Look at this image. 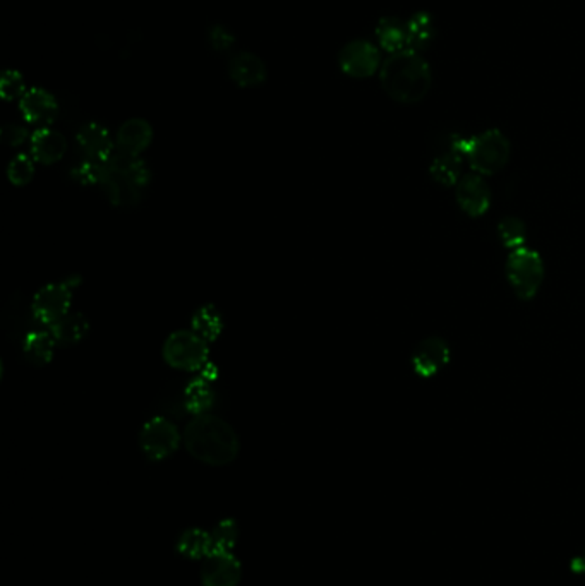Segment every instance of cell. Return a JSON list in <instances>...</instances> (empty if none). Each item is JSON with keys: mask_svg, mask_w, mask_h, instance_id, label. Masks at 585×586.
<instances>
[{"mask_svg": "<svg viewBox=\"0 0 585 586\" xmlns=\"http://www.w3.org/2000/svg\"><path fill=\"white\" fill-rule=\"evenodd\" d=\"M187 452L203 465L227 467L241 452V439L234 427L213 414L196 415L183 433Z\"/></svg>", "mask_w": 585, "mask_h": 586, "instance_id": "1", "label": "cell"}, {"mask_svg": "<svg viewBox=\"0 0 585 586\" xmlns=\"http://www.w3.org/2000/svg\"><path fill=\"white\" fill-rule=\"evenodd\" d=\"M380 81L392 100L414 105L428 97L433 76L429 64L419 51L405 49L388 55L380 69Z\"/></svg>", "mask_w": 585, "mask_h": 586, "instance_id": "2", "label": "cell"}, {"mask_svg": "<svg viewBox=\"0 0 585 586\" xmlns=\"http://www.w3.org/2000/svg\"><path fill=\"white\" fill-rule=\"evenodd\" d=\"M151 184V170L145 160L114 153L103 162L100 187L112 206L133 208L143 201Z\"/></svg>", "mask_w": 585, "mask_h": 586, "instance_id": "3", "label": "cell"}, {"mask_svg": "<svg viewBox=\"0 0 585 586\" xmlns=\"http://www.w3.org/2000/svg\"><path fill=\"white\" fill-rule=\"evenodd\" d=\"M448 143L453 150L462 154L464 160H467L470 170L483 177L502 172L512 153L508 137L498 129H487L470 137L455 135Z\"/></svg>", "mask_w": 585, "mask_h": 586, "instance_id": "4", "label": "cell"}, {"mask_svg": "<svg viewBox=\"0 0 585 586\" xmlns=\"http://www.w3.org/2000/svg\"><path fill=\"white\" fill-rule=\"evenodd\" d=\"M505 274L520 301H533L544 280V261L539 252L524 246L508 254Z\"/></svg>", "mask_w": 585, "mask_h": 586, "instance_id": "5", "label": "cell"}, {"mask_svg": "<svg viewBox=\"0 0 585 586\" xmlns=\"http://www.w3.org/2000/svg\"><path fill=\"white\" fill-rule=\"evenodd\" d=\"M162 355L168 367L200 372L208 366L210 343L193 330H179L167 336Z\"/></svg>", "mask_w": 585, "mask_h": 586, "instance_id": "6", "label": "cell"}, {"mask_svg": "<svg viewBox=\"0 0 585 586\" xmlns=\"http://www.w3.org/2000/svg\"><path fill=\"white\" fill-rule=\"evenodd\" d=\"M81 280L67 278L64 282H53L42 286L32 299L30 312L40 328H51L71 312L74 292Z\"/></svg>", "mask_w": 585, "mask_h": 586, "instance_id": "7", "label": "cell"}, {"mask_svg": "<svg viewBox=\"0 0 585 586\" xmlns=\"http://www.w3.org/2000/svg\"><path fill=\"white\" fill-rule=\"evenodd\" d=\"M139 450L150 461H164L179 450L183 436L177 425L165 417H153L139 431Z\"/></svg>", "mask_w": 585, "mask_h": 586, "instance_id": "8", "label": "cell"}, {"mask_svg": "<svg viewBox=\"0 0 585 586\" xmlns=\"http://www.w3.org/2000/svg\"><path fill=\"white\" fill-rule=\"evenodd\" d=\"M338 66L347 76L364 79L382 69V55L378 47L371 42L354 40L340 51Z\"/></svg>", "mask_w": 585, "mask_h": 586, "instance_id": "9", "label": "cell"}, {"mask_svg": "<svg viewBox=\"0 0 585 586\" xmlns=\"http://www.w3.org/2000/svg\"><path fill=\"white\" fill-rule=\"evenodd\" d=\"M452 350L447 340L441 336L424 338L412 353V368L419 377L429 379L438 376L443 368L450 364Z\"/></svg>", "mask_w": 585, "mask_h": 586, "instance_id": "10", "label": "cell"}, {"mask_svg": "<svg viewBox=\"0 0 585 586\" xmlns=\"http://www.w3.org/2000/svg\"><path fill=\"white\" fill-rule=\"evenodd\" d=\"M455 198L466 215L479 219L487 213L491 206V189L486 184L483 175L472 172L462 175L458 184L455 185Z\"/></svg>", "mask_w": 585, "mask_h": 586, "instance_id": "11", "label": "cell"}, {"mask_svg": "<svg viewBox=\"0 0 585 586\" xmlns=\"http://www.w3.org/2000/svg\"><path fill=\"white\" fill-rule=\"evenodd\" d=\"M203 586H237L242 578V564L232 553H212L201 564Z\"/></svg>", "mask_w": 585, "mask_h": 586, "instance_id": "12", "label": "cell"}, {"mask_svg": "<svg viewBox=\"0 0 585 586\" xmlns=\"http://www.w3.org/2000/svg\"><path fill=\"white\" fill-rule=\"evenodd\" d=\"M19 110L30 126H34L36 129H43L51 127L55 122L59 116V103L51 91L43 88H32L19 100Z\"/></svg>", "mask_w": 585, "mask_h": 586, "instance_id": "13", "label": "cell"}, {"mask_svg": "<svg viewBox=\"0 0 585 586\" xmlns=\"http://www.w3.org/2000/svg\"><path fill=\"white\" fill-rule=\"evenodd\" d=\"M76 143L86 160L107 162L116 153V137L99 122H88L78 131Z\"/></svg>", "mask_w": 585, "mask_h": 586, "instance_id": "14", "label": "cell"}, {"mask_svg": "<svg viewBox=\"0 0 585 586\" xmlns=\"http://www.w3.org/2000/svg\"><path fill=\"white\" fill-rule=\"evenodd\" d=\"M153 143V127L145 118H129L118 127L116 150L120 154L141 158Z\"/></svg>", "mask_w": 585, "mask_h": 586, "instance_id": "15", "label": "cell"}, {"mask_svg": "<svg viewBox=\"0 0 585 586\" xmlns=\"http://www.w3.org/2000/svg\"><path fill=\"white\" fill-rule=\"evenodd\" d=\"M67 153L66 135L52 127L36 129L30 137V154L34 162L43 167L59 163Z\"/></svg>", "mask_w": 585, "mask_h": 586, "instance_id": "16", "label": "cell"}, {"mask_svg": "<svg viewBox=\"0 0 585 586\" xmlns=\"http://www.w3.org/2000/svg\"><path fill=\"white\" fill-rule=\"evenodd\" d=\"M57 341L52 336L49 328H33L21 340V350L26 358L28 364L34 367H45L49 366L53 357H55V349Z\"/></svg>", "mask_w": 585, "mask_h": 586, "instance_id": "17", "label": "cell"}, {"mask_svg": "<svg viewBox=\"0 0 585 586\" xmlns=\"http://www.w3.org/2000/svg\"><path fill=\"white\" fill-rule=\"evenodd\" d=\"M229 76L241 88H256L267 81V64L254 53L241 51L229 62Z\"/></svg>", "mask_w": 585, "mask_h": 586, "instance_id": "18", "label": "cell"}, {"mask_svg": "<svg viewBox=\"0 0 585 586\" xmlns=\"http://www.w3.org/2000/svg\"><path fill=\"white\" fill-rule=\"evenodd\" d=\"M49 330L59 347H74L90 335L91 324L81 312H69L66 318L55 322Z\"/></svg>", "mask_w": 585, "mask_h": 586, "instance_id": "19", "label": "cell"}, {"mask_svg": "<svg viewBox=\"0 0 585 586\" xmlns=\"http://www.w3.org/2000/svg\"><path fill=\"white\" fill-rule=\"evenodd\" d=\"M462 154L453 150L448 143V148L433 158V163L429 167L433 181L445 187H455L462 179Z\"/></svg>", "mask_w": 585, "mask_h": 586, "instance_id": "20", "label": "cell"}, {"mask_svg": "<svg viewBox=\"0 0 585 586\" xmlns=\"http://www.w3.org/2000/svg\"><path fill=\"white\" fill-rule=\"evenodd\" d=\"M215 389L212 385V379L203 376L194 379L193 383H189L184 391V406L187 408L189 414L196 415H203V414H210V408L215 403Z\"/></svg>", "mask_w": 585, "mask_h": 586, "instance_id": "21", "label": "cell"}, {"mask_svg": "<svg viewBox=\"0 0 585 586\" xmlns=\"http://www.w3.org/2000/svg\"><path fill=\"white\" fill-rule=\"evenodd\" d=\"M177 553L185 559L203 561L213 553L212 532H204L203 528H187L177 538Z\"/></svg>", "mask_w": 585, "mask_h": 586, "instance_id": "22", "label": "cell"}, {"mask_svg": "<svg viewBox=\"0 0 585 586\" xmlns=\"http://www.w3.org/2000/svg\"><path fill=\"white\" fill-rule=\"evenodd\" d=\"M376 38L383 51L392 53L407 49V23L397 17H383L376 26Z\"/></svg>", "mask_w": 585, "mask_h": 586, "instance_id": "23", "label": "cell"}, {"mask_svg": "<svg viewBox=\"0 0 585 586\" xmlns=\"http://www.w3.org/2000/svg\"><path fill=\"white\" fill-rule=\"evenodd\" d=\"M435 36V21L428 13H418L407 21V49L424 51L433 43Z\"/></svg>", "mask_w": 585, "mask_h": 586, "instance_id": "24", "label": "cell"}, {"mask_svg": "<svg viewBox=\"0 0 585 586\" xmlns=\"http://www.w3.org/2000/svg\"><path fill=\"white\" fill-rule=\"evenodd\" d=\"M191 330L208 343H213L223 333V316L215 305H203L193 314Z\"/></svg>", "mask_w": 585, "mask_h": 586, "instance_id": "25", "label": "cell"}, {"mask_svg": "<svg viewBox=\"0 0 585 586\" xmlns=\"http://www.w3.org/2000/svg\"><path fill=\"white\" fill-rule=\"evenodd\" d=\"M34 172H36V162L33 156L28 153H19L7 165V181L16 187H24L32 184Z\"/></svg>", "mask_w": 585, "mask_h": 586, "instance_id": "26", "label": "cell"}, {"mask_svg": "<svg viewBox=\"0 0 585 586\" xmlns=\"http://www.w3.org/2000/svg\"><path fill=\"white\" fill-rule=\"evenodd\" d=\"M498 235L503 246L510 251H515L525 246L527 238V228L525 223L517 217H505L498 223Z\"/></svg>", "mask_w": 585, "mask_h": 586, "instance_id": "27", "label": "cell"}, {"mask_svg": "<svg viewBox=\"0 0 585 586\" xmlns=\"http://www.w3.org/2000/svg\"><path fill=\"white\" fill-rule=\"evenodd\" d=\"M212 540L213 553H232L239 540V526L235 519L225 518L218 521L215 528L212 530Z\"/></svg>", "mask_w": 585, "mask_h": 586, "instance_id": "28", "label": "cell"}, {"mask_svg": "<svg viewBox=\"0 0 585 586\" xmlns=\"http://www.w3.org/2000/svg\"><path fill=\"white\" fill-rule=\"evenodd\" d=\"M101 172H103V162H93L86 160L80 162L76 167L71 170V177L76 184L84 185V187H93L100 185Z\"/></svg>", "mask_w": 585, "mask_h": 586, "instance_id": "29", "label": "cell"}, {"mask_svg": "<svg viewBox=\"0 0 585 586\" xmlns=\"http://www.w3.org/2000/svg\"><path fill=\"white\" fill-rule=\"evenodd\" d=\"M26 84L24 78L17 70H5L0 79V95L2 98L7 101L21 100L23 95L26 93Z\"/></svg>", "mask_w": 585, "mask_h": 586, "instance_id": "30", "label": "cell"}, {"mask_svg": "<svg viewBox=\"0 0 585 586\" xmlns=\"http://www.w3.org/2000/svg\"><path fill=\"white\" fill-rule=\"evenodd\" d=\"M0 135H2V141H4L7 146H11V148H19V146H23V144L32 137L30 133H28V129H26L24 126L13 124V122L4 124Z\"/></svg>", "mask_w": 585, "mask_h": 586, "instance_id": "31", "label": "cell"}, {"mask_svg": "<svg viewBox=\"0 0 585 586\" xmlns=\"http://www.w3.org/2000/svg\"><path fill=\"white\" fill-rule=\"evenodd\" d=\"M208 43L217 51H229L235 43V36L225 26H213L208 30Z\"/></svg>", "mask_w": 585, "mask_h": 586, "instance_id": "32", "label": "cell"}, {"mask_svg": "<svg viewBox=\"0 0 585 586\" xmlns=\"http://www.w3.org/2000/svg\"><path fill=\"white\" fill-rule=\"evenodd\" d=\"M571 570L579 574H585V551L571 561Z\"/></svg>", "mask_w": 585, "mask_h": 586, "instance_id": "33", "label": "cell"}]
</instances>
